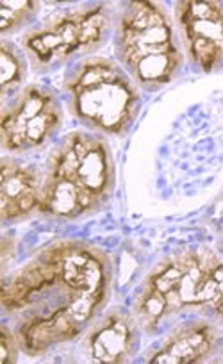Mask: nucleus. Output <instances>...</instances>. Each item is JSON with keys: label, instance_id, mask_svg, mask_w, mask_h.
I'll use <instances>...</instances> for the list:
<instances>
[{"label": "nucleus", "instance_id": "1", "mask_svg": "<svg viewBox=\"0 0 223 364\" xmlns=\"http://www.w3.org/2000/svg\"><path fill=\"white\" fill-rule=\"evenodd\" d=\"M113 266L102 248L58 240L2 282L0 302L31 357L79 338L106 307Z\"/></svg>", "mask_w": 223, "mask_h": 364}, {"label": "nucleus", "instance_id": "2", "mask_svg": "<svg viewBox=\"0 0 223 364\" xmlns=\"http://www.w3.org/2000/svg\"><path fill=\"white\" fill-rule=\"evenodd\" d=\"M132 314L148 334L179 314L223 325V255L190 248L159 261L136 293Z\"/></svg>", "mask_w": 223, "mask_h": 364}, {"label": "nucleus", "instance_id": "3", "mask_svg": "<svg viewBox=\"0 0 223 364\" xmlns=\"http://www.w3.org/2000/svg\"><path fill=\"white\" fill-rule=\"evenodd\" d=\"M114 184V159L104 136L70 132L45 161L40 215L62 222L95 215L109 202Z\"/></svg>", "mask_w": 223, "mask_h": 364}, {"label": "nucleus", "instance_id": "4", "mask_svg": "<svg viewBox=\"0 0 223 364\" xmlns=\"http://www.w3.org/2000/svg\"><path fill=\"white\" fill-rule=\"evenodd\" d=\"M114 55L139 90L168 86L183 70L184 52L165 6L127 2L114 23Z\"/></svg>", "mask_w": 223, "mask_h": 364}, {"label": "nucleus", "instance_id": "5", "mask_svg": "<svg viewBox=\"0 0 223 364\" xmlns=\"http://www.w3.org/2000/svg\"><path fill=\"white\" fill-rule=\"evenodd\" d=\"M66 106L88 131L124 136L141 107L134 80L114 59L92 55L75 63L62 80Z\"/></svg>", "mask_w": 223, "mask_h": 364}, {"label": "nucleus", "instance_id": "6", "mask_svg": "<svg viewBox=\"0 0 223 364\" xmlns=\"http://www.w3.org/2000/svg\"><path fill=\"white\" fill-rule=\"evenodd\" d=\"M114 23L113 8L104 2L65 9L27 31L22 50L36 72H50L72 61L92 58L106 43Z\"/></svg>", "mask_w": 223, "mask_h": 364}, {"label": "nucleus", "instance_id": "7", "mask_svg": "<svg viewBox=\"0 0 223 364\" xmlns=\"http://www.w3.org/2000/svg\"><path fill=\"white\" fill-rule=\"evenodd\" d=\"M62 124L61 102L55 93L40 84H29L4 104L0 134L8 154H26L54 138Z\"/></svg>", "mask_w": 223, "mask_h": 364}, {"label": "nucleus", "instance_id": "8", "mask_svg": "<svg viewBox=\"0 0 223 364\" xmlns=\"http://www.w3.org/2000/svg\"><path fill=\"white\" fill-rule=\"evenodd\" d=\"M180 47L197 72L211 73L223 65V2L180 0L173 4Z\"/></svg>", "mask_w": 223, "mask_h": 364}, {"label": "nucleus", "instance_id": "9", "mask_svg": "<svg viewBox=\"0 0 223 364\" xmlns=\"http://www.w3.org/2000/svg\"><path fill=\"white\" fill-rule=\"evenodd\" d=\"M139 323L131 311L114 307L88 328L85 353L93 363L120 364L134 357L139 345Z\"/></svg>", "mask_w": 223, "mask_h": 364}, {"label": "nucleus", "instance_id": "10", "mask_svg": "<svg viewBox=\"0 0 223 364\" xmlns=\"http://www.w3.org/2000/svg\"><path fill=\"white\" fill-rule=\"evenodd\" d=\"M0 178V222L2 225L23 222L40 213L43 171L15 157H2Z\"/></svg>", "mask_w": 223, "mask_h": 364}, {"label": "nucleus", "instance_id": "11", "mask_svg": "<svg viewBox=\"0 0 223 364\" xmlns=\"http://www.w3.org/2000/svg\"><path fill=\"white\" fill-rule=\"evenodd\" d=\"M222 336L214 321L207 318L190 320L173 328L165 341L146 357L151 364L205 363L218 350Z\"/></svg>", "mask_w": 223, "mask_h": 364}, {"label": "nucleus", "instance_id": "12", "mask_svg": "<svg viewBox=\"0 0 223 364\" xmlns=\"http://www.w3.org/2000/svg\"><path fill=\"white\" fill-rule=\"evenodd\" d=\"M27 55L15 43L2 40L0 43V86H2V99L16 95L20 86L27 75Z\"/></svg>", "mask_w": 223, "mask_h": 364}, {"label": "nucleus", "instance_id": "13", "mask_svg": "<svg viewBox=\"0 0 223 364\" xmlns=\"http://www.w3.org/2000/svg\"><path fill=\"white\" fill-rule=\"evenodd\" d=\"M40 11L38 2L31 0H4L0 4V34L8 36L33 22Z\"/></svg>", "mask_w": 223, "mask_h": 364}, {"label": "nucleus", "instance_id": "14", "mask_svg": "<svg viewBox=\"0 0 223 364\" xmlns=\"http://www.w3.org/2000/svg\"><path fill=\"white\" fill-rule=\"evenodd\" d=\"M18 352H22V348H20L15 328H9L8 323H2V328H0V363H15L18 359Z\"/></svg>", "mask_w": 223, "mask_h": 364}]
</instances>
